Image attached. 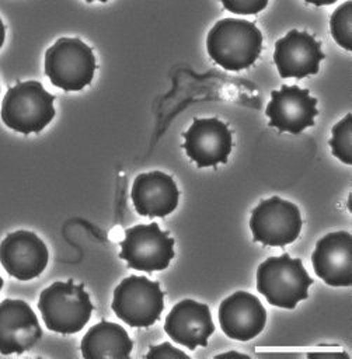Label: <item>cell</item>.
<instances>
[{"label": "cell", "instance_id": "6da1fadb", "mask_svg": "<svg viewBox=\"0 0 352 359\" xmlns=\"http://www.w3.org/2000/svg\"><path fill=\"white\" fill-rule=\"evenodd\" d=\"M209 56L220 67L240 72L255 63L262 50V34L252 21L219 20L206 36Z\"/></svg>", "mask_w": 352, "mask_h": 359}, {"label": "cell", "instance_id": "ba28073f", "mask_svg": "<svg viewBox=\"0 0 352 359\" xmlns=\"http://www.w3.org/2000/svg\"><path fill=\"white\" fill-rule=\"evenodd\" d=\"M302 224L299 208L279 196L259 202L250 217L254 241L266 247H285L293 243L302 231Z\"/></svg>", "mask_w": 352, "mask_h": 359}, {"label": "cell", "instance_id": "8fae6325", "mask_svg": "<svg viewBox=\"0 0 352 359\" xmlns=\"http://www.w3.org/2000/svg\"><path fill=\"white\" fill-rule=\"evenodd\" d=\"M324 57L321 43L304 31L290 29L275 42L273 63L282 79H304L317 74Z\"/></svg>", "mask_w": 352, "mask_h": 359}, {"label": "cell", "instance_id": "603a6c76", "mask_svg": "<svg viewBox=\"0 0 352 359\" xmlns=\"http://www.w3.org/2000/svg\"><path fill=\"white\" fill-rule=\"evenodd\" d=\"M231 356H240V358H248L245 353H240V352H234V351H230V352H224V353H220V355H216V358H231Z\"/></svg>", "mask_w": 352, "mask_h": 359}, {"label": "cell", "instance_id": "d6986e66", "mask_svg": "<svg viewBox=\"0 0 352 359\" xmlns=\"http://www.w3.org/2000/svg\"><path fill=\"white\" fill-rule=\"evenodd\" d=\"M330 29L334 41L344 49L352 50V1L339 4L330 17Z\"/></svg>", "mask_w": 352, "mask_h": 359}, {"label": "cell", "instance_id": "5b68a950", "mask_svg": "<svg viewBox=\"0 0 352 359\" xmlns=\"http://www.w3.org/2000/svg\"><path fill=\"white\" fill-rule=\"evenodd\" d=\"M97 69L93 49L79 38H59L45 52V74L63 91H80Z\"/></svg>", "mask_w": 352, "mask_h": 359}, {"label": "cell", "instance_id": "7a4b0ae2", "mask_svg": "<svg viewBox=\"0 0 352 359\" xmlns=\"http://www.w3.org/2000/svg\"><path fill=\"white\" fill-rule=\"evenodd\" d=\"M38 310L48 330L57 334H76L88 323L94 306L83 283L73 279L56 280L45 287L38 300Z\"/></svg>", "mask_w": 352, "mask_h": 359}, {"label": "cell", "instance_id": "e0dca14e", "mask_svg": "<svg viewBox=\"0 0 352 359\" xmlns=\"http://www.w3.org/2000/svg\"><path fill=\"white\" fill-rule=\"evenodd\" d=\"M130 198L140 216L165 217L177 208L180 191L171 175L161 171H150L142 172L135 178Z\"/></svg>", "mask_w": 352, "mask_h": 359}, {"label": "cell", "instance_id": "30bf717a", "mask_svg": "<svg viewBox=\"0 0 352 359\" xmlns=\"http://www.w3.org/2000/svg\"><path fill=\"white\" fill-rule=\"evenodd\" d=\"M184 136V150L199 168L227 163L231 151V132L217 118H195Z\"/></svg>", "mask_w": 352, "mask_h": 359}, {"label": "cell", "instance_id": "5bb4252c", "mask_svg": "<svg viewBox=\"0 0 352 359\" xmlns=\"http://www.w3.org/2000/svg\"><path fill=\"white\" fill-rule=\"evenodd\" d=\"M164 331L178 345L194 351L208 345L209 337L215 332V324L205 303L184 299L167 314Z\"/></svg>", "mask_w": 352, "mask_h": 359}, {"label": "cell", "instance_id": "7c38bea8", "mask_svg": "<svg viewBox=\"0 0 352 359\" xmlns=\"http://www.w3.org/2000/svg\"><path fill=\"white\" fill-rule=\"evenodd\" d=\"M45 243L32 231L17 230L7 234L0 245V261L6 272L18 280L39 276L48 265Z\"/></svg>", "mask_w": 352, "mask_h": 359}, {"label": "cell", "instance_id": "44dd1931", "mask_svg": "<svg viewBox=\"0 0 352 359\" xmlns=\"http://www.w3.org/2000/svg\"><path fill=\"white\" fill-rule=\"evenodd\" d=\"M226 10L234 14H257L268 6V0H222Z\"/></svg>", "mask_w": 352, "mask_h": 359}, {"label": "cell", "instance_id": "3957f363", "mask_svg": "<svg viewBox=\"0 0 352 359\" xmlns=\"http://www.w3.org/2000/svg\"><path fill=\"white\" fill-rule=\"evenodd\" d=\"M313 282L302 259L290 258L287 252L266 258L257 269V290L269 304L282 309H295L306 300Z\"/></svg>", "mask_w": 352, "mask_h": 359}, {"label": "cell", "instance_id": "ac0fdd59", "mask_svg": "<svg viewBox=\"0 0 352 359\" xmlns=\"http://www.w3.org/2000/svg\"><path fill=\"white\" fill-rule=\"evenodd\" d=\"M133 341L126 330L111 321H100L83 337L80 349L86 359H126L130 356Z\"/></svg>", "mask_w": 352, "mask_h": 359}, {"label": "cell", "instance_id": "9a60e30c", "mask_svg": "<svg viewBox=\"0 0 352 359\" xmlns=\"http://www.w3.org/2000/svg\"><path fill=\"white\" fill-rule=\"evenodd\" d=\"M217 314L222 331L237 341L255 338L266 323V310L259 299L244 290L226 297L220 303Z\"/></svg>", "mask_w": 352, "mask_h": 359}, {"label": "cell", "instance_id": "4fadbf2b", "mask_svg": "<svg viewBox=\"0 0 352 359\" xmlns=\"http://www.w3.org/2000/svg\"><path fill=\"white\" fill-rule=\"evenodd\" d=\"M42 337L36 314L20 299H4L0 304V353L29 351Z\"/></svg>", "mask_w": 352, "mask_h": 359}, {"label": "cell", "instance_id": "52a82bcc", "mask_svg": "<svg viewBox=\"0 0 352 359\" xmlns=\"http://www.w3.org/2000/svg\"><path fill=\"white\" fill-rule=\"evenodd\" d=\"M119 245V258L125 259L129 268L149 273L165 269L174 258V238L157 223L126 229Z\"/></svg>", "mask_w": 352, "mask_h": 359}, {"label": "cell", "instance_id": "ffe728a7", "mask_svg": "<svg viewBox=\"0 0 352 359\" xmlns=\"http://www.w3.org/2000/svg\"><path fill=\"white\" fill-rule=\"evenodd\" d=\"M331 139L328 144L332 154L342 163L352 164V115L346 114L331 129Z\"/></svg>", "mask_w": 352, "mask_h": 359}, {"label": "cell", "instance_id": "8992f818", "mask_svg": "<svg viewBox=\"0 0 352 359\" xmlns=\"http://www.w3.org/2000/svg\"><path fill=\"white\" fill-rule=\"evenodd\" d=\"M111 307L115 316L130 327L153 325L164 309V292L157 280L130 275L115 287Z\"/></svg>", "mask_w": 352, "mask_h": 359}, {"label": "cell", "instance_id": "7402d4cb", "mask_svg": "<svg viewBox=\"0 0 352 359\" xmlns=\"http://www.w3.org/2000/svg\"><path fill=\"white\" fill-rule=\"evenodd\" d=\"M144 358H147V359H153V358H167V359L184 358V359H188L189 356L185 352L180 351L178 348H174L170 342H163L160 345L150 346V349L144 355Z\"/></svg>", "mask_w": 352, "mask_h": 359}, {"label": "cell", "instance_id": "277c9868", "mask_svg": "<svg viewBox=\"0 0 352 359\" xmlns=\"http://www.w3.org/2000/svg\"><path fill=\"white\" fill-rule=\"evenodd\" d=\"M55 95L48 93L41 81H17L4 94L1 121L22 135L41 132L55 116Z\"/></svg>", "mask_w": 352, "mask_h": 359}, {"label": "cell", "instance_id": "9c48e42d", "mask_svg": "<svg viewBox=\"0 0 352 359\" xmlns=\"http://www.w3.org/2000/svg\"><path fill=\"white\" fill-rule=\"evenodd\" d=\"M265 114L269 118V126L279 132L299 135L314 125V118L318 115L317 100L307 88L283 84L279 90L271 91Z\"/></svg>", "mask_w": 352, "mask_h": 359}, {"label": "cell", "instance_id": "2e32d148", "mask_svg": "<svg viewBox=\"0 0 352 359\" xmlns=\"http://www.w3.org/2000/svg\"><path fill=\"white\" fill-rule=\"evenodd\" d=\"M316 275L330 286L352 285V236L334 231L321 237L311 254Z\"/></svg>", "mask_w": 352, "mask_h": 359}]
</instances>
